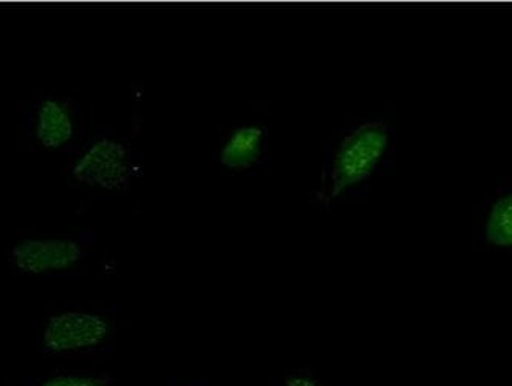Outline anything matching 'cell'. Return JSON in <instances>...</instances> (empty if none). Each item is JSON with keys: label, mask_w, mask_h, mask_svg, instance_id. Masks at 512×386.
<instances>
[{"label": "cell", "mask_w": 512, "mask_h": 386, "mask_svg": "<svg viewBox=\"0 0 512 386\" xmlns=\"http://www.w3.org/2000/svg\"><path fill=\"white\" fill-rule=\"evenodd\" d=\"M391 150V127L385 120L357 122L334 142L323 164L317 202L331 205L368 182Z\"/></svg>", "instance_id": "cell-1"}, {"label": "cell", "mask_w": 512, "mask_h": 386, "mask_svg": "<svg viewBox=\"0 0 512 386\" xmlns=\"http://www.w3.org/2000/svg\"><path fill=\"white\" fill-rule=\"evenodd\" d=\"M114 336L116 320L108 311L71 306L46 317L40 330V350L51 357L93 355L108 349Z\"/></svg>", "instance_id": "cell-2"}, {"label": "cell", "mask_w": 512, "mask_h": 386, "mask_svg": "<svg viewBox=\"0 0 512 386\" xmlns=\"http://www.w3.org/2000/svg\"><path fill=\"white\" fill-rule=\"evenodd\" d=\"M139 164L131 145L117 134H98L79 152L68 177L87 190L127 191L138 175Z\"/></svg>", "instance_id": "cell-3"}, {"label": "cell", "mask_w": 512, "mask_h": 386, "mask_svg": "<svg viewBox=\"0 0 512 386\" xmlns=\"http://www.w3.org/2000/svg\"><path fill=\"white\" fill-rule=\"evenodd\" d=\"M89 249L90 240L82 235H34L10 248L8 264L24 276L73 275L86 265Z\"/></svg>", "instance_id": "cell-4"}, {"label": "cell", "mask_w": 512, "mask_h": 386, "mask_svg": "<svg viewBox=\"0 0 512 386\" xmlns=\"http://www.w3.org/2000/svg\"><path fill=\"white\" fill-rule=\"evenodd\" d=\"M81 130L78 104L65 95H45L30 104L24 134L35 149L64 152L75 144Z\"/></svg>", "instance_id": "cell-5"}, {"label": "cell", "mask_w": 512, "mask_h": 386, "mask_svg": "<svg viewBox=\"0 0 512 386\" xmlns=\"http://www.w3.org/2000/svg\"><path fill=\"white\" fill-rule=\"evenodd\" d=\"M268 141L270 136L264 123H238L219 144L216 160L221 168L234 174L253 171L264 161Z\"/></svg>", "instance_id": "cell-6"}, {"label": "cell", "mask_w": 512, "mask_h": 386, "mask_svg": "<svg viewBox=\"0 0 512 386\" xmlns=\"http://www.w3.org/2000/svg\"><path fill=\"white\" fill-rule=\"evenodd\" d=\"M475 238L479 246L497 251H509L512 248V193L498 191L475 221Z\"/></svg>", "instance_id": "cell-7"}, {"label": "cell", "mask_w": 512, "mask_h": 386, "mask_svg": "<svg viewBox=\"0 0 512 386\" xmlns=\"http://www.w3.org/2000/svg\"><path fill=\"white\" fill-rule=\"evenodd\" d=\"M34 386H116V380L109 372L97 369H76L59 371L48 375Z\"/></svg>", "instance_id": "cell-8"}, {"label": "cell", "mask_w": 512, "mask_h": 386, "mask_svg": "<svg viewBox=\"0 0 512 386\" xmlns=\"http://www.w3.org/2000/svg\"><path fill=\"white\" fill-rule=\"evenodd\" d=\"M271 386H333L308 368L290 369L271 382Z\"/></svg>", "instance_id": "cell-9"}, {"label": "cell", "mask_w": 512, "mask_h": 386, "mask_svg": "<svg viewBox=\"0 0 512 386\" xmlns=\"http://www.w3.org/2000/svg\"><path fill=\"white\" fill-rule=\"evenodd\" d=\"M169 386H212V385H210V383L204 382V380L174 379V380H169Z\"/></svg>", "instance_id": "cell-10"}]
</instances>
